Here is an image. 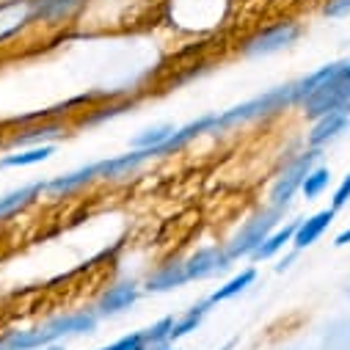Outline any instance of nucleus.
<instances>
[{
	"label": "nucleus",
	"instance_id": "obj_27",
	"mask_svg": "<svg viewBox=\"0 0 350 350\" xmlns=\"http://www.w3.org/2000/svg\"><path fill=\"white\" fill-rule=\"evenodd\" d=\"M293 259H295V254H290L287 259H282V262H279V265H276V273H284V271L290 268V262H293Z\"/></svg>",
	"mask_w": 350,
	"mask_h": 350
},
{
	"label": "nucleus",
	"instance_id": "obj_22",
	"mask_svg": "<svg viewBox=\"0 0 350 350\" xmlns=\"http://www.w3.org/2000/svg\"><path fill=\"white\" fill-rule=\"evenodd\" d=\"M171 133H174V127H171V124H160V127L144 130L141 135H135V138H133V149H152V146H160Z\"/></svg>",
	"mask_w": 350,
	"mask_h": 350
},
{
	"label": "nucleus",
	"instance_id": "obj_13",
	"mask_svg": "<svg viewBox=\"0 0 350 350\" xmlns=\"http://www.w3.org/2000/svg\"><path fill=\"white\" fill-rule=\"evenodd\" d=\"M28 20H33L31 0H14V3L0 6V39H6L14 31H20L23 23H28Z\"/></svg>",
	"mask_w": 350,
	"mask_h": 350
},
{
	"label": "nucleus",
	"instance_id": "obj_10",
	"mask_svg": "<svg viewBox=\"0 0 350 350\" xmlns=\"http://www.w3.org/2000/svg\"><path fill=\"white\" fill-rule=\"evenodd\" d=\"M334 215H336V210L328 207V210H320V213H314L312 218L301 221V224H298V232H295V237H293V245L301 251V248H309L312 243H317V240L323 237V232L334 224Z\"/></svg>",
	"mask_w": 350,
	"mask_h": 350
},
{
	"label": "nucleus",
	"instance_id": "obj_19",
	"mask_svg": "<svg viewBox=\"0 0 350 350\" xmlns=\"http://www.w3.org/2000/svg\"><path fill=\"white\" fill-rule=\"evenodd\" d=\"M174 320L177 317H163V320H157L154 325H149V328H144V336H146V347L149 350H163V347H168L171 345V328H174Z\"/></svg>",
	"mask_w": 350,
	"mask_h": 350
},
{
	"label": "nucleus",
	"instance_id": "obj_25",
	"mask_svg": "<svg viewBox=\"0 0 350 350\" xmlns=\"http://www.w3.org/2000/svg\"><path fill=\"white\" fill-rule=\"evenodd\" d=\"M323 14H325V17H334V20L347 17V14H350V0H328L325 9H323Z\"/></svg>",
	"mask_w": 350,
	"mask_h": 350
},
{
	"label": "nucleus",
	"instance_id": "obj_26",
	"mask_svg": "<svg viewBox=\"0 0 350 350\" xmlns=\"http://www.w3.org/2000/svg\"><path fill=\"white\" fill-rule=\"evenodd\" d=\"M347 243H350V226L334 237V245H336V248H342V245H347Z\"/></svg>",
	"mask_w": 350,
	"mask_h": 350
},
{
	"label": "nucleus",
	"instance_id": "obj_6",
	"mask_svg": "<svg viewBox=\"0 0 350 350\" xmlns=\"http://www.w3.org/2000/svg\"><path fill=\"white\" fill-rule=\"evenodd\" d=\"M97 320L100 314L92 312V309H80V312H69V314H61V317H53L44 323V328L50 331L53 342L64 339V336H80V334H92L97 328Z\"/></svg>",
	"mask_w": 350,
	"mask_h": 350
},
{
	"label": "nucleus",
	"instance_id": "obj_29",
	"mask_svg": "<svg viewBox=\"0 0 350 350\" xmlns=\"http://www.w3.org/2000/svg\"><path fill=\"white\" fill-rule=\"evenodd\" d=\"M163 350H177V347H171V345H168V347H163Z\"/></svg>",
	"mask_w": 350,
	"mask_h": 350
},
{
	"label": "nucleus",
	"instance_id": "obj_18",
	"mask_svg": "<svg viewBox=\"0 0 350 350\" xmlns=\"http://www.w3.org/2000/svg\"><path fill=\"white\" fill-rule=\"evenodd\" d=\"M254 279H256V271L254 268H245V271H240L237 276H232L224 287H218L207 301H210V306H215V304H221V301H229V298H234V295H240L243 290H248L251 284H254Z\"/></svg>",
	"mask_w": 350,
	"mask_h": 350
},
{
	"label": "nucleus",
	"instance_id": "obj_21",
	"mask_svg": "<svg viewBox=\"0 0 350 350\" xmlns=\"http://www.w3.org/2000/svg\"><path fill=\"white\" fill-rule=\"evenodd\" d=\"M66 130L61 127V124H44L42 130H25L23 135L17 133L14 138H12V144H17V146H25V144H39V141H50V138H55V135H64Z\"/></svg>",
	"mask_w": 350,
	"mask_h": 350
},
{
	"label": "nucleus",
	"instance_id": "obj_14",
	"mask_svg": "<svg viewBox=\"0 0 350 350\" xmlns=\"http://www.w3.org/2000/svg\"><path fill=\"white\" fill-rule=\"evenodd\" d=\"M44 188H47V183H31V185H23V188H17V191H12V193H6V196H0V221L9 218V215H14V213H20V210L28 207L31 202H36V196H39Z\"/></svg>",
	"mask_w": 350,
	"mask_h": 350
},
{
	"label": "nucleus",
	"instance_id": "obj_16",
	"mask_svg": "<svg viewBox=\"0 0 350 350\" xmlns=\"http://www.w3.org/2000/svg\"><path fill=\"white\" fill-rule=\"evenodd\" d=\"M53 152H55V146L39 144V146H31V149H25V152H14V154L0 157V168H25V165H36V163H44Z\"/></svg>",
	"mask_w": 350,
	"mask_h": 350
},
{
	"label": "nucleus",
	"instance_id": "obj_15",
	"mask_svg": "<svg viewBox=\"0 0 350 350\" xmlns=\"http://www.w3.org/2000/svg\"><path fill=\"white\" fill-rule=\"evenodd\" d=\"M298 224H301V221H290V224L273 229V232L268 234V240L251 254V259L259 262V259H271V256H276L287 243H293V237H295V232H298Z\"/></svg>",
	"mask_w": 350,
	"mask_h": 350
},
{
	"label": "nucleus",
	"instance_id": "obj_2",
	"mask_svg": "<svg viewBox=\"0 0 350 350\" xmlns=\"http://www.w3.org/2000/svg\"><path fill=\"white\" fill-rule=\"evenodd\" d=\"M317 157H320V149H306V152H301L295 160H290L287 165H284V171L279 174V177L273 180V185H271V193H268V199H271V207H279V210H284L287 204H290V199L301 191V185H304V180L309 177V171L314 168V163H317Z\"/></svg>",
	"mask_w": 350,
	"mask_h": 350
},
{
	"label": "nucleus",
	"instance_id": "obj_28",
	"mask_svg": "<svg viewBox=\"0 0 350 350\" xmlns=\"http://www.w3.org/2000/svg\"><path fill=\"white\" fill-rule=\"evenodd\" d=\"M39 350H64L61 345H47V347H39Z\"/></svg>",
	"mask_w": 350,
	"mask_h": 350
},
{
	"label": "nucleus",
	"instance_id": "obj_3",
	"mask_svg": "<svg viewBox=\"0 0 350 350\" xmlns=\"http://www.w3.org/2000/svg\"><path fill=\"white\" fill-rule=\"evenodd\" d=\"M284 215V210H279V207H271V210H265V213H259V215H254L251 221H245L243 226H240V232L229 240V245H226V254H229V259L234 262V259H240V256H251L262 243L268 240V234L279 226V218Z\"/></svg>",
	"mask_w": 350,
	"mask_h": 350
},
{
	"label": "nucleus",
	"instance_id": "obj_12",
	"mask_svg": "<svg viewBox=\"0 0 350 350\" xmlns=\"http://www.w3.org/2000/svg\"><path fill=\"white\" fill-rule=\"evenodd\" d=\"M80 6H83V0H31L33 20H44V23L69 20Z\"/></svg>",
	"mask_w": 350,
	"mask_h": 350
},
{
	"label": "nucleus",
	"instance_id": "obj_9",
	"mask_svg": "<svg viewBox=\"0 0 350 350\" xmlns=\"http://www.w3.org/2000/svg\"><path fill=\"white\" fill-rule=\"evenodd\" d=\"M183 284H188V271H185V262L183 259L165 262V265H160L146 279V290L149 293H168V290H177Z\"/></svg>",
	"mask_w": 350,
	"mask_h": 350
},
{
	"label": "nucleus",
	"instance_id": "obj_5",
	"mask_svg": "<svg viewBox=\"0 0 350 350\" xmlns=\"http://www.w3.org/2000/svg\"><path fill=\"white\" fill-rule=\"evenodd\" d=\"M298 33H301V28L295 23H279L273 28H265L262 33L251 36L243 44V53L245 55H271V53H279L287 44H293L298 39Z\"/></svg>",
	"mask_w": 350,
	"mask_h": 350
},
{
	"label": "nucleus",
	"instance_id": "obj_8",
	"mask_svg": "<svg viewBox=\"0 0 350 350\" xmlns=\"http://www.w3.org/2000/svg\"><path fill=\"white\" fill-rule=\"evenodd\" d=\"M138 301V287L133 282H122V284H113L103 293V298L97 301V314L100 317H111V314H119L124 309H130L133 304Z\"/></svg>",
	"mask_w": 350,
	"mask_h": 350
},
{
	"label": "nucleus",
	"instance_id": "obj_23",
	"mask_svg": "<svg viewBox=\"0 0 350 350\" xmlns=\"http://www.w3.org/2000/svg\"><path fill=\"white\" fill-rule=\"evenodd\" d=\"M100 350H149V347H146L144 331H135V334H127V336H122V339H116V342H111Z\"/></svg>",
	"mask_w": 350,
	"mask_h": 350
},
{
	"label": "nucleus",
	"instance_id": "obj_24",
	"mask_svg": "<svg viewBox=\"0 0 350 350\" xmlns=\"http://www.w3.org/2000/svg\"><path fill=\"white\" fill-rule=\"evenodd\" d=\"M347 202H350V171L345 174V180H342L339 188L334 191V202H331V207H334V210H342Z\"/></svg>",
	"mask_w": 350,
	"mask_h": 350
},
{
	"label": "nucleus",
	"instance_id": "obj_20",
	"mask_svg": "<svg viewBox=\"0 0 350 350\" xmlns=\"http://www.w3.org/2000/svg\"><path fill=\"white\" fill-rule=\"evenodd\" d=\"M328 183H331V171H328V168H323V165H314V168L309 171V177L304 180L301 191H304V196H306V199H317V196L328 188Z\"/></svg>",
	"mask_w": 350,
	"mask_h": 350
},
{
	"label": "nucleus",
	"instance_id": "obj_7",
	"mask_svg": "<svg viewBox=\"0 0 350 350\" xmlns=\"http://www.w3.org/2000/svg\"><path fill=\"white\" fill-rule=\"evenodd\" d=\"M350 127V105L347 108H339V111H331L320 119H314V127L309 133V146L312 149H323L328 146L334 138H339L345 130Z\"/></svg>",
	"mask_w": 350,
	"mask_h": 350
},
{
	"label": "nucleus",
	"instance_id": "obj_4",
	"mask_svg": "<svg viewBox=\"0 0 350 350\" xmlns=\"http://www.w3.org/2000/svg\"><path fill=\"white\" fill-rule=\"evenodd\" d=\"M229 268H232V259H229L226 248H221V245L199 248L191 259H185L188 282H204V279H213L218 273H226Z\"/></svg>",
	"mask_w": 350,
	"mask_h": 350
},
{
	"label": "nucleus",
	"instance_id": "obj_17",
	"mask_svg": "<svg viewBox=\"0 0 350 350\" xmlns=\"http://www.w3.org/2000/svg\"><path fill=\"white\" fill-rule=\"evenodd\" d=\"M207 312H210V301H202V304L191 306L185 314H180L177 320H174V328H171V342H177V339L188 336L191 331H196L202 325V320H204Z\"/></svg>",
	"mask_w": 350,
	"mask_h": 350
},
{
	"label": "nucleus",
	"instance_id": "obj_11",
	"mask_svg": "<svg viewBox=\"0 0 350 350\" xmlns=\"http://www.w3.org/2000/svg\"><path fill=\"white\" fill-rule=\"evenodd\" d=\"M89 183H97V163L83 165V168H77V171L64 174V177L50 180L44 191L53 193V196H66V193H72V191H80L83 185H89Z\"/></svg>",
	"mask_w": 350,
	"mask_h": 350
},
{
	"label": "nucleus",
	"instance_id": "obj_1",
	"mask_svg": "<svg viewBox=\"0 0 350 350\" xmlns=\"http://www.w3.org/2000/svg\"><path fill=\"white\" fill-rule=\"evenodd\" d=\"M293 105H295V92H293V83H287V85H279V89H271L265 94L248 100V103H240V105L224 111L221 116L215 113V130H229L237 124L268 119V116H276Z\"/></svg>",
	"mask_w": 350,
	"mask_h": 350
}]
</instances>
